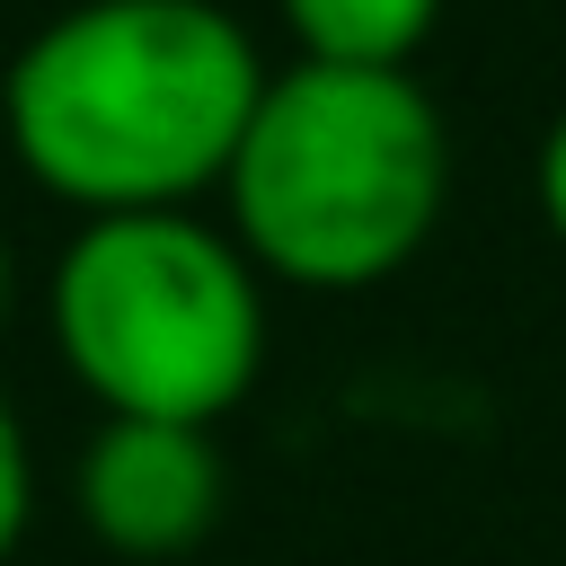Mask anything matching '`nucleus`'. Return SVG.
<instances>
[{"instance_id":"3","label":"nucleus","mask_w":566,"mask_h":566,"mask_svg":"<svg viewBox=\"0 0 566 566\" xmlns=\"http://www.w3.org/2000/svg\"><path fill=\"white\" fill-rule=\"evenodd\" d=\"M44 318L97 416L212 433L265 371V274L203 212L80 221L53 256Z\"/></svg>"},{"instance_id":"2","label":"nucleus","mask_w":566,"mask_h":566,"mask_svg":"<svg viewBox=\"0 0 566 566\" xmlns=\"http://www.w3.org/2000/svg\"><path fill=\"white\" fill-rule=\"evenodd\" d=\"M230 239L265 283L371 292L424 256L451 203V133L416 71H265L221 177Z\"/></svg>"},{"instance_id":"6","label":"nucleus","mask_w":566,"mask_h":566,"mask_svg":"<svg viewBox=\"0 0 566 566\" xmlns=\"http://www.w3.org/2000/svg\"><path fill=\"white\" fill-rule=\"evenodd\" d=\"M27 522H35V451H27V424H18V407L0 389V566L18 557Z\"/></svg>"},{"instance_id":"8","label":"nucleus","mask_w":566,"mask_h":566,"mask_svg":"<svg viewBox=\"0 0 566 566\" xmlns=\"http://www.w3.org/2000/svg\"><path fill=\"white\" fill-rule=\"evenodd\" d=\"M9 301H18V256H9V239H0V318H9Z\"/></svg>"},{"instance_id":"4","label":"nucleus","mask_w":566,"mask_h":566,"mask_svg":"<svg viewBox=\"0 0 566 566\" xmlns=\"http://www.w3.org/2000/svg\"><path fill=\"white\" fill-rule=\"evenodd\" d=\"M71 504H80V531L97 548L159 566V557H186V548L212 539V522L230 504V469H221V442L203 424L106 416L80 442Z\"/></svg>"},{"instance_id":"5","label":"nucleus","mask_w":566,"mask_h":566,"mask_svg":"<svg viewBox=\"0 0 566 566\" xmlns=\"http://www.w3.org/2000/svg\"><path fill=\"white\" fill-rule=\"evenodd\" d=\"M301 62L336 71H407L442 18V0H274Z\"/></svg>"},{"instance_id":"7","label":"nucleus","mask_w":566,"mask_h":566,"mask_svg":"<svg viewBox=\"0 0 566 566\" xmlns=\"http://www.w3.org/2000/svg\"><path fill=\"white\" fill-rule=\"evenodd\" d=\"M531 203H539L548 239L566 248V115H548V133H539V150H531Z\"/></svg>"},{"instance_id":"1","label":"nucleus","mask_w":566,"mask_h":566,"mask_svg":"<svg viewBox=\"0 0 566 566\" xmlns=\"http://www.w3.org/2000/svg\"><path fill=\"white\" fill-rule=\"evenodd\" d=\"M265 97V53L221 0H71L0 71L9 159L106 212H195Z\"/></svg>"}]
</instances>
